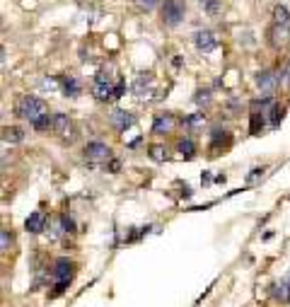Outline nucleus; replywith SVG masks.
Masks as SVG:
<instances>
[{
	"label": "nucleus",
	"mask_w": 290,
	"mask_h": 307,
	"mask_svg": "<svg viewBox=\"0 0 290 307\" xmlns=\"http://www.w3.org/2000/svg\"><path fill=\"white\" fill-rule=\"evenodd\" d=\"M177 150H179L181 155H184V158H194V155H196V145H194V140H179V143H177Z\"/></svg>",
	"instance_id": "16"
},
{
	"label": "nucleus",
	"mask_w": 290,
	"mask_h": 307,
	"mask_svg": "<svg viewBox=\"0 0 290 307\" xmlns=\"http://www.w3.org/2000/svg\"><path fill=\"white\" fill-rule=\"evenodd\" d=\"M203 123H206V116H203V114H191L189 119H186V126H189L191 131L203 129Z\"/></svg>",
	"instance_id": "18"
},
{
	"label": "nucleus",
	"mask_w": 290,
	"mask_h": 307,
	"mask_svg": "<svg viewBox=\"0 0 290 307\" xmlns=\"http://www.w3.org/2000/svg\"><path fill=\"white\" fill-rule=\"evenodd\" d=\"M51 123H54V116H49V114H44V116H39L32 126H34L36 131H46V129H51Z\"/></svg>",
	"instance_id": "19"
},
{
	"label": "nucleus",
	"mask_w": 290,
	"mask_h": 307,
	"mask_svg": "<svg viewBox=\"0 0 290 307\" xmlns=\"http://www.w3.org/2000/svg\"><path fill=\"white\" fill-rule=\"evenodd\" d=\"M184 15H186V5L184 0H164L162 5V22L167 27H177L184 22Z\"/></svg>",
	"instance_id": "3"
},
{
	"label": "nucleus",
	"mask_w": 290,
	"mask_h": 307,
	"mask_svg": "<svg viewBox=\"0 0 290 307\" xmlns=\"http://www.w3.org/2000/svg\"><path fill=\"white\" fill-rule=\"evenodd\" d=\"M63 92L65 97H78L80 94V83L75 78H63Z\"/></svg>",
	"instance_id": "15"
},
{
	"label": "nucleus",
	"mask_w": 290,
	"mask_h": 307,
	"mask_svg": "<svg viewBox=\"0 0 290 307\" xmlns=\"http://www.w3.org/2000/svg\"><path fill=\"white\" fill-rule=\"evenodd\" d=\"M203 10L208 12L210 17H218L223 12V5H220V0H203Z\"/></svg>",
	"instance_id": "17"
},
{
	"label": "nucleus",
	"mask_w": 290,
	"mask_h": 307,
	"mask_svg": "<svg viewBox=\"0 0 290 307\" xmlns=\"http://www.w3.org/2000/svg\"><path fill=\"white\" fill-rule=\"evenodd\" d=\"M194 44H196V48L201 54H210L213 48H218V37L210 29H201V32L194 34Z\"/></svg>",
	"instance_id": "6"
},
{
	"label": "nucleus",
	"mask_w": 290,
	"mask_h": 307,
	"mask_svg": "<svg viewBox=\"0 0 290 307\" xmlns=\"http://www.w3.org/2000/svg\"><path fill=\"white\" fill-rule=\"evenodd\" d=\"M172 126H174V119H172V114H160V116H155V126H153V131L155 133H170L172 131Z\"/></svg>",
	"instance_id": "12"
},
{
	"label": "nucleus",
	"mask_w": 290,
	"mask_h": 307,
	"mask_svg": "<svg viewBox=\"0 0 290 307\" xmlns=\"http://www.w3.org/2000/svg\"><path fill=\"white\" fill-rule=\"evenodd\" d=\"M0 244H3V251L10 249V244H12V237H10L8 230H3V235H0Z\"/></svg>",
	"instance_id": "22"
},
{
	"label": "nucleus",
	"mask_w": 290,
	"mask_h": 307,
	"mask_svg": "<svg viewBox=\"0 0 290 307\" xmlns=\"http://www.w3.org/2000/svg\"><path fill=\"white\" fill-rule=\"evenodd\" d=\"M92 94L97 97V99H116V85H114V78L107 73V70H102L97 78H94V85H92Z\"/></svg>",
	"instance_id": "2"
},
{
	"label": "nucleus",
	"mask_w": 290,
	"mask_h": 307,
	"mask_svg": "<svg viewBox=\"0 0 290 307\" xmlns=\"http://www.w3.org/2000/svg\"><path fill=\"white\" fill-rule=\"evenodd\" d=\"M259 126H263V114H252V133H256Z\"/></svg>",
	"instance_id": "21"
},
{
	"label": "nucleus",
	"mask_w": 290,
	"mask_h": 307,
	"mask_svg": "<svg viewBox=\"0 0 290 307\" xmlns=\"http://www.w3.org/2000/svg\"><path fill=\"white\" fill-rule=\"evenodd\" d=\"M281 83H285L290 87V63H285V68H283V73H281Z\"/></svg>",
	"instance_id": "23"
},
{
	"label": "nucleus",
	"mask_w": 290,
	"mask_h": 307,
	"mask_svg": "<svg viewBox=\"0 0 290 307\" xmlns=\"http://www.w3.org/2000/svg\"><path fill=\"white\" fill-rule=\"evenodd\" d=\"M138 5L143 10H153L155 5H157V0H138Z\"/></svg>",
	"instance_id": "25"
},
{
	"label": "nucleus",
	"mask_w": 290,
	"mask_h": 307,
	"mask_svg": "<svg viewBox=\"0 0 290 307\" xmlns=\"http://www.w3.org/2000/svg\"><path fill=\"white\" fill-rule=\"evenodd\" d=\"M196 102H199V104H208V102H210V92H208V90H206V92H199V94H196Z\"/></svg>",
	"instance_id": "24"
},
{
	"label": "nucleus",
	"mask_w": 290,
	"mask_h": 307,
	"mask_svg": "<svg viewBox=\"0 0 290 307\" xmlns=\"http://www.w3.org/2000/svg\"><path fill=\"white\" fill-rule=\"evenodd\" d=\"M3 140L5 143H22L25 140V131L17 129V126H5L3 129Z\"/></svg>",
	"instance_id": "14"
},
{
	"label": "nucleus",
	"mask_w": 290,
	"mask_h": 307,
	"mask_svg": "<svg viewBox=\"0 0 290 307\" xmlns=\"http://www.w3.org/2000/svg\"><path fill=\"white\" fill-rule=\"evenodd\" d=\"M63 227L68 230V233H72V230H75V225H72V218H70V215H63Z\"/></svg>",
	"instance_id": "26"
},
{
	"label": "nucleus",
	"mask_w": 290,
	"mask_h": 307,
	"mask_svg": "<svg viewBox=\"0 0 290 307\" xmlns=\"http://www.w3.org/2000/svg\"><path fill=\"white\" fill-rule=\"evenodd\" d=\"M153 92V75H138L133 83V94L138 99H145V94Z\"/></svg>",
	"instance_id": "10"
},
{
	"label": "nucleus",
	"mask_w": 290,
	"mask_h": 307,
	"mask_svg": "<svg viewBox=\"0 0 290 307\" xmlns=\"http://www.w3.org/2000/svg\"><path fill=\"white\" fill-rule=\"evenodd\" d=\"M82 158L87 160V162H107L111 158V148H109L107 143H100V140H94V143H87L85 148H82Z\"/></svg>",
	"instance_id": "5"
},
{
	"label": "nucleus",
	"mask_w": 290,
	"mask_h": 307,
	"mask_svg": "<svg viewBox=\"0 0 290 307\" xmlns=\"http://www.w3.org/2000/svg\"><path fill=\"white\" fill-rule=\"evenodd\" d=\"M281 83V78H276L273 70H261V73L256 75V85H259V90L263 92H273V87Z\"/></svg>",
	"instance_id": "9"
},
{
	"label": "nucleus",
	"mask_w": 290,
	"mask_h": 307,
	"mask_svg": "<svg viewBox=\"0 0 290 307\" xmlns=\"http://www.w3.org/2000/svg\"><path fill=\"white\" fill-rule=\"evenodd\" d=\"M109 121L116 131H126L131 123H133V116L126 112V109H114V112L109 114Z\"/></svg>",
	"instance_id": "8"
},
{
	"label": "nucleus",
	"mask_w": 290,
	"mask_h": 307,
	"mask_svg": "<svg viewBox=\"0 0 290 307\" xmlns=\"http://www.w3.org/2000/svg\"><path fill=\"white\" fill-rule=\"evenodd\" d=\"M46 225V215L41 213V211H34V213L27 218V223H25V227H27V233H41Z\"/></svg>",
	"instance_id": "11"
},
{
	"label": "nucleus",
	"mask_w": 290,
	"mask_h": 307,
	"mask_svg": "<svg viewBox=\"0 0 290 307\" xmlns=\"http://www.w3.org/2000/svg\"><path fill=\"white\" fill-rule=\"evenodd\" d=\"M51 131L61 138H72V121L68 114H54V123H51Z\"/></svg>",
	"instance_id": "7"
},
{
	"label": "nucleus",
	"mask_w": 290,
	"mask_h": 307,
	"mask_svg": "<svg viewBox=\"0 0 290 307\" xmlns=\"http://www.w3.org/2000/svg\"><path fill=\"white\" fill-rule=\"evenodd\" d=\"M15 114H17L19 119H25V121H32L34 123L39 116H44V114H49V109H46V104L39 99V97H19L17 102H15Z\"/></svg>",
	"instance_id": "1"
},
{
	"label": "nucleus",
	"mask_w": 290,
	"mask_h": 307,
	"mask_svg": "<svg viewBox=\"0 0 290 307\" xmlns=\"http://www.w3.org/2000/svg\"><path fill=\"white\" fill-rule=\"evenodd\" d=\"M150 155H153V160H164L167 158V150L162 145H150Z\"/></svg>",
	"instance_id": "20"
},
{
	"label": "nucleus",
	"mask_w": 290,
	"mask_h": 307,
	"mask_svg": "<svg viewBox=\"0 0 290 307\" xmlns=\"http://www.w3.org/2000/svg\"><path fill=\"white\" fill-rule=\"evenodd\" d=\"M273 24L276 27H290V10L285 5H278V8L273 10Z\"/></svg>",
	"instance_id": "13"
},
{
	"label": "nucleus",
	"mask_w": 290,
	"mask_h": 307,
	"mask_svg": "<svg viewBox=\"0 0 290 307\" xmlns=\"http://www.w3.org/2000/svg\"><path fill=\"white\" fill-rule=\"evenodd\" d=\"M54 278H56V295H61L72 278V264L68 259H58L54 264Z\"/></svg>",
	"instance_id": "4"
}]
</instances>
